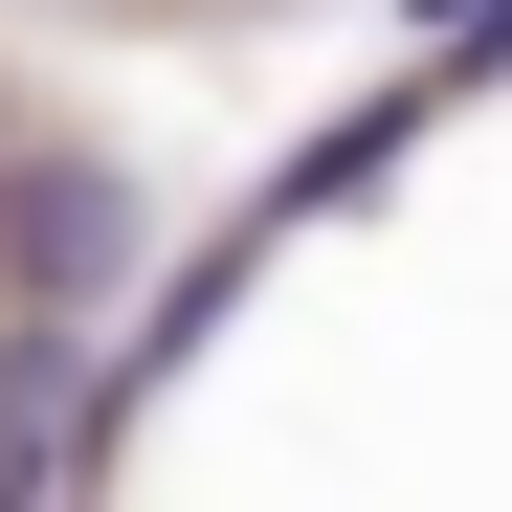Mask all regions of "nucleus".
Here are the masks:
<instances>
[{"label": "nucleus", "instance_id": "obj_1", "mask_svg": "<svg viewBox=\"0 0 512 512\" xmlns=\"http://www.w3.org/2000/svg\"><path fill=\"white\" fill-rule=\"evenodd\" d=\"M0 290L112 334V312L156 290V201L112 179V156H45V134H23V156H0Z\"/></svg>", "mask_w": 512, "mask_h": 512}, {"label": "nucleus", "instance_id": "obj_2", "mask_svg": "<svg viewBox=\"0 0 512 512\" xmlns=\"http://www.w3.org/2000/svg\"><path fill=\"white\" fill-rule=\"evenodd\" d=\"M112 446H134L112 334H90V312H23V334H0V490H90Z\"/></svg>", "mask_w": 512, "mask_h": 512}, {"label": "nucleus", "instance_id": "obj_3", "mask_svg": "<svg viewBox=\"0 0 512 512\" xmlns=\"http://www.w3.org/2000/svg\"><path fill=\"white\" fill-rule=\"evenodd\" d=\"M0 156H23V112H0Z\"/></svg>", "mask_w": 512, "mask_h": 512}]
</instances>
